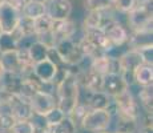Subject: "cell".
<instances>
[{
  "instance_id": "1",
  "label": "cell",
  "mask_w": 153,
  "mask_h": 133,
  "mask_svg": "<svg viewBox=\"0 0 153 133\" xmlns=\"http://www.w3.org/2000/svg\"><path fill=\"white\" fill-rule=\"evenodd\" d=\"M113 116L107 109H89L85 114L81 128L87 132H105L111 126Z\"/></svg>"
},
{
  "instance_id": "2",
  "label": "cell",
  "mask_w": 153,
  "mask_h": 133,
  "mask_svg": "<svg viewBox=\"0 0 153 133\" xmlns=\"http://www.w3.org/2000/svg\"><path fill=\"white\" fill-rule=\"evenodd\" d=\"M53 47L56 48L59 55H60L63 63L68 67L77 65L84 57L79 44L72 37H65V39L56 41Z\"/></svg>"
},
{
  "instance_id": "3",
  "label": "cell",
  "mask_w": 153,
  "mask_h": 133,
  "mask_svg": "<svg viewBox=\"0 0 153 133\" xmlns=\"http://www.w3.org/2000/svg\"><path fill=\"white\" fill-rule=\"evenodd\" d=\"M113 100L117 106V116L139 120V105H137L136 99H134L133 93L129 91V88L114 96Z\"/></svg>"
},
{
  "instance_id": "4",
  "label": "cell",
  "mask_w": 153,
  "mask_h": 133,
  "mask_svg": "<svg viewBox=\"0 0 153 133\" xmlns=\"http://www.w3.org/2000/svg\"><path fill=\"white\" fill-rule=\"evenodd\" d=\"M20 17L22 12L7 1L0 5V27L3 32H13L19 24Z\"/></svg>"
},
{
  "instance_id": "5",
  "label": "cell",
  "mask_w": 153,
  "mask_h": 133,
  "mask_svg": "<svg viewBox=\"0 0 153 133\" xmlns=\"http://www.w3.org/2000/svg\"><path fill=\"white\" fill-rule=\"evenodd\" d=\"M29 103H31V108L33 111V113L44 116L56 106V97L53 96V93L39 91L31 97Z\"/></svg>"
},
{
  "instance_id": "6",
  "label": "cell",
  "mask_w": 153,
  "mask_h": 133,
  "mask_svg": "<svg viewBox=\"0 0 153 133\" xmlns=\"http://www.w3.org/2000/svg\"><path fill=\"white\" fill-rule=\"evenodd\" d=\"M102 29H104L108 43L112 47H121L123 44H125L128 41V31L125 29V27H123L114 19L111 20L109 23H107Z\"/></svg>"
},
{
  "instance_id": "7",
  "label": "cell",
  "mask_w": 153,
  "mask_h": 133,
  "mask_svg": "<svg viewBox=\"0 0 153 133\" xmlns=\"http://www.w3.org/2000/svg\"><path fill=\"white\" fill-rule=\"evenodd\" d=\"M91 68L93 71H96L97 73H100L101 76L111 72L120 73L117 57H113V56L107 55V53H101V55L91 57Z\"/></svg>"
},
{
  "instance_id": "8",
  "label": "cell",
  "mask_w": 153,
  "mask_h": 133,
  "mask_svg": "<svg viewBox=\"0 0 153 133\" xmlns=\"http://www.w3.org/2000/svg\"><path fill=\"white\" fill-rule=\"evenodd\" d=\"M45 13L53 22L69 19L72 13V3L71 0H49L45 4Z\"/></svg>"
},
{
  "instance_id": "9",
  "label": "cell",
  "mask_w": 153,
  "mask_h": 133,
  "mask_svg": "<svg viewBox=\"0 0 153 133\" xmlns=\"http://www.w3.org/2000/svg\"><path fill=\"white\" fill-rule=\"evenodd\" d=\"M8 108L16 120H31L32 114H33L29 100L22 97L19 93H13L12 99L8 104Z\"/></svg>"
},
{
  "instance_id": "10",
  "label": "cell",
  "mask_w": 153,
  "mask_h": 133,
  "mask_svg": "<svg viewBox=\"0 0 153 133\" xmlns=\"http://www.w3.org/2000/svg\"><path fill=\"white\" fill-rule=\"evenodd\" d=\"M128 85L123 79L121 73L111 72L102 76V91L111 97H114L125 89H128Z\"/></svg>"
},
{
  "instance_id": "11",
  "label": "cell",
  "mask_w": 153,
  "mask_h": 133,
  "mask_svg": "<svg viewBox=\"0 0 153 133\" xmlns=\"http://www.w3.org/2000/svg\"><path fill=\"white\" fill-rule=\"evenodd\" d=\"M117 63H119L120 73H133L137 67L144 64V60L141 57V53L137 49H129L124 52L121 56L117 57Z\"/></svg>"
},
{
  "instance_id": "12",
  "label": "cell",
  "mask_w": 153,
  "mask_h": 133,
  "mask_svg": "<svg viewBox=\"0 0 153 133\" xmlns=\"http://www.w3.org/2000/svg\"><path fill=\"white\" fill-rule=\"evenodd\" d=\"M83 39L87 40L89 44H92L95 48L104 51L105 53L113 48V47L108 43L102 28H84Z\"/></svg>"
},
{
  "instance_id": "13",
  "label": "cell",
  "mask_w": 153,
  "mask_h": 133,
  "mask_svg": "<svg viewBox=\"0 0 153 133\" xmlns=\"http://www.w3.org/2000/svg\"><path fill=\"white\" fill-rule=\"evenodd\" d=\"M79 81H80V87H83L87 92L102 91V76L92 68L84 72H79Z\"/></svg>"
},
{
  "instance_id": "14",
  "label": "cell",
  "mask_w": 153,
  "mask_h": 133,
  "mask_svg": "<svg viewBox=\"0 0 153 133\" xmlns=\"http://www.w3.org/2000/svg\"><path fill=\"white\" fill-rule=\"evenodd\" d=\"M0 64H1L4 72L22 76V60H20L17 49L0 53Z\"/></svg>"
},
{
  "instance_id": "15",
  "label": "cell",
  "mask_w": 153,
  "mask_h": 133,
  "mask_svg": "<svg viewBox=\"0 0 153 133\" xmlns=\"http://www.w3.org/2000/svg\"><path fill=\"white\" fill-rule=\"evenodd\" d=\"M59 67L53 64L51 60L45 59L43 61H39L33 65V75L42 82H53V79L57 73Z\"/></svg>"
},
{
  "instance_id": "16",
  "label": "cell",
  "mask_w": 153,
  "mask_h": 133,
  "mask_svg": "<svg viewBox=\"0 0 153 133\" xmlns=\"http://www.w3.org/2000/svg\"><path fill=\"white\" fill-rule=\"evenodd\" d=\"M76 33V24L69 19L65 20H57L53 22V27H52L51 35L53 37V41L65 39V37H73V35Z\"/></svg>"
},
{
  "instance_id": "17",
  "label": "cell",
  "mask_w": 153,
  "mask_h": 133,
  "mask_svg": "<svg viewBox=\"0 0 153 133\" xmlns=\"http://www.w3.org/2000/svg\"><path fill=\"white\" fill-rule=\"evenodd\" d=\"M105 11H87V15L84 17L83 27L84 28H104L107 23L113 20L112 17L105 16Z\"/></svg>"
},
{
  "instance_id": "18",
  "label": "cell",
  "mask_w": 153,
  "mask_h": 133,
  "mask_svg": "<svg viewBox=\"0 0 153 133\" xmlns=\"http://www.w3.org/2000/svg\"><path fill=\"white\" fill-rule=\"evenodd\" d=\"M133 80L140 87H148L153 84V68L148 64H141L133 72Z\"/></svg>"
},
{
  "instance_id": "19",
  "label": "cell",
  "mask_w": 153,
  "mask_h": 133,
  "mask_svg": "<svg viewBox=\"0 0 153 133\" xmlns=\"http://www.w3.org/2000/svg\"><path fill=\"white\" fill-rule=\"evenodd\" d=\"M48 48L45 43H43L42 40L36 39L31 43V45L27 48L28 51V56L32 60V63H39V61H43L47 59V55H48Z\"/></svg>"
},
{
  "instance_id": "20",
  "label": "cell",
  "mask_w": 153,
  "mask_h": 133,
  "mask_svg": "<svg viewBox=\"0 0 153 133\" xmlns=\"http://www.w3.org/2000/svg\"><path fill=\"white\" fill-rule=\"evenodd\" d=\"M89 97H88L87 103L89 109H107V106L109 105L112 97L108 96L104 91H97V92H88Z\"/></svg>"
},
{
  "instance_id": "21",
  "label": "cell",
  "mask_w": 153,
  "mask_h": 133,
  "mask_svg": "<svg viewBox=\"0 0 153 133\" xmlns=\"http://www.w3.org/2000/svg\"><path fill=\"white\" fill-rule=\"evenodd\" d=\"M128 41L133 49H141L146 45H152V31H132Z\"/></svg>"
},
{
  "instance_id": "22",
  "label": "cell",
  "mask_w": 153,
  "mask_h": 133,
  "mask_svg": "<svg viewBox=\"0 0 153 133\" xmlns=\"http://www.w3.org/2000/svg\"><path fill=\"white\" fill-rule=\"evenodd\" d=\"M22 15L28 19H37V17L45 15V4L40 1H36V0H29L27 4L22 8Z\"/></svg>"
},
{
  "instance_id": "23",
  "label": "cell",
  "mask_w": 153,
  "mask_h": 133,
  "mask_svg": "<svg viewBox=\"0 0 153 133\" xmlns=\"http://www.w3.org/2000/svg\"><path fill=\"white\" fill-rule=\"evenodd\" d=\"M33 27H35V35H36V37H42L44 35L51 33L52 27H53V20L45 13L33 20Z\"/></svg>"
},
{
  "instance_id": "24",
  "label": "cell",
  "mask_w": 153,
  "mask_h": 133,
  "mask_svg": "<svg viewBox=\"0 0 153 133\" xmlns=\"http://www.w3.org/2000/svg\"><path fill=\"white\" fill-rule=\"evenodd\" d=\"M76 131H77V128L72 123V120L68 116H65L60 123L47 125L45 133H76Z\"/></svg>"
},
{
  "instance_id": "25",
  "label": "cell",
  "mask_w": 153,
  "mask_h": 133,
  "mask_svg": "<svg viewBox=\"0 0 153 133\" xmlns=\"http://www.w3.org/2000/svg\"><path fill=\"white\" fill-rule=\"evenodd\" d=\"M139 129V124L137 120L133 119H126V117L119 116V120L116 123V133H136Z\"/></svg>"
},
{
  "instance_id": "26",
  "label": "cell",
  "mask_w": 153,
  "mask_h": 133,
  "mask_svg": "<svg viewBox=\"0 0 153 133\" xmlns=\"http://www.w3.org/2000/svg\"><path fill=\"white\" fill-rule=\"evenodd\" d=\"M88 111H89L88 105L84 104V103H81V101H79L77 105H76L75 108L72 109V112L68 114V117L72 120V123L75 124L76 128L81 126V123H83V120H84L85 114L88 113Z\"/></svg>"
},
{
  "instance_id": "27",
  "label": "cell",
  "mask_w": 153,
  "mask_h": 133,
  "mask_svg": "<svg viewBox=\"0 0 153 133\" xmlns=\"http://www.w3.org/2000/svg\"><path fill=\"white\" fill-rule=\"evenodd\" d=\"M17 49V37L12 32H1L0 33V53Z\"/></svg>"
},
{
  "instance_id": "28",
  "label": "cell",
  "mask_w": 153,
  "mask_h": 133,
  "mask_svg": "<svg viewBox=\"0 0 153 133\" xmlns=\"http://www.w3.org/2000/svg\"><path fill=\"white\" fill-rule=\"evenodd\" d=\"M139 99L141 105L148 113H153V93H152V85L143 87V89L139 92Z\"/></svg>"
},
{
  "instance_id": "29",
  "label": "cell",
  "mask_w": 153,
  "mask_h": 133,
  "mask_svg": "<svg viewBox=\"0 0 153 133\" xmlns=\"http://www.w3.org/2000/svg\"><path fill=\"white\" fill-rule=\"evenodd\" d=\"M4 109H0V131L1 132H8L12 125L16 123V119L12 116V113L10 112L8 105L3 106Z\"/></svg>"
},
{
  "instance_id": "30",
  "label": "cell",
  "mask_w": 153,
  "mask_h": 133,
  "mask_svg": "<svg viewBox=\"0 0 153 133\" xmlns=\"http://www.w3.org/2000/svg\"><path fill=\"white\" fill-rule=\"evenodd\" d=\"M113 0H83L85 11H104L111 10Z\"/></svg>"
},
{
  "instance_id": "31",
  "label": "cell",
  "mask_w": 153,
  "mask_h": 133,
  "mask_svg": "<svg viewBox=\"0 0 153 133\" xmlns=\"http://www.w3.org/2000/svg\"><path fill=\"white\" fill-rule=\"evenodd\" d=\"M7 133H35V126L31 120H16Z\"/></svg>"
},
{
  "instance_id": "32",
  "label": "cell",
  "mask_w": 153,
  "mask_h": 133,
  "mask_svg": "<svg viewBox=\"0 0 153 133\" xmlns=\"http://www.w3.org/2000/svg\"><path fill=\"white\" fill-rule=\"evenodd\" d=\"M137 5V0H113L112 8L121 13H128Z\"/></svg>"
},
{
  "instance_id": "33",
  "label": "cell",
  "mask_w": 153,
  "mask_h": 133,
  "mask_svg": "<svg viewBox=\"0 0 153 133\" xmlns=\"http://www.w3.org/2000/svg\"><path fill=\"white\" fill-rule=\"evenodd\" d=\"M64 117H65V114H64L63 112L57 108V106H55V108L51 109V111H49L47 114H44V120H45L47 125H52V124L60 123Z\"/></svg>"
},
{
  "instance_id": "34",
  "label": "cell",
  "mask_w": 153,
  "mask_h": 133,
  "mask_svg": "<svg viewBox=\"0 0 153 133\" xmlns=\"http://www.w3.org/2000/svg\"><path fill=\"white\" fill-rule=\"evenodd\" d=\"M141 53V57L144 60V64H148V65H152L153 63V44L152 45H146L141 49H137Z\"/></svg>"
},
{
  "instance_id": "35",
  "label": "cell",
  "mask_w": 153,
  "mask_h": 133,
  "mask_svg": "<svg viewBox=\"0 0 153 133\" xmlns=\"http://www.w3.org/2000/svg\"><path fill=\"white\" fill-rule=\"evenodd\" d=\"M47 59H48V60H51L52 63L56 64L57 67L65 65V64L63 63V60H61L60 55H59L57 51H56L55 47H49V48H48V55H47Z\"/></svg>"
},
{
  "instance_id": "36",
  "label": "cell",
  "mask_w": 153,
  "mask_h": 133,
  "mask_svg": "<svg viewBox=\"0 0 153 133\" xmlns=\"http://www.w3.org/2000/svg\"><path fill=\"white\" fill-rule=\"evenodd\" d=\"M28 1L29 0H7L8 4H11L12 7H15L16 10H19V11H22V8L24 7Z\"/></svg>"
},
{
  "instance_id": "37",
  "label": "cell",
  "mask_w": 153,
  "mask_h": 133,
  "mask_svg": "<svg viewBox=\"0 0 153 133\" xmlns=\"http://www.w3.org/2000/svg\"><path fill=\"white\" fill-rule=\"evenodd\" d=\"M152 132H153L152 126H141L140 129H137L136 133H152Z\"/></svg>"
},
{
  "instance_id": "38",
  "label": "cell",
  "mask_w": 153,
  "mask_h": 133,
  "mask_svg": "<svg viewBox=\"0 0 153 133\" xmlns=\"http://www.w3.org/2000/svg\"><path fill=\"white\" fill-rule=\"evenodd\" d=\"M3 75H4V69H3L1 64H0V80H1V77H3Z\"/></svg>"
},
{
  "instance_id": "39",
  "label": "cell",
  "mask_w": 153,
  "mask_h": 133,
  "mask_svg": "<svg viewBox=\"0 0 153 133\" xmlns=\"http://www.w3.org/2000/svg\"><path fill=\"white\" fill-rule=\"evenodd\" d=\"M36 1H40V3H44V4H47L49 0H36Z\"/></svg>"
},
{
  "instance_id": "40",
  "label": "cell",
  "mask_w": 153,
  "mask_h": 133,
  "mask_svg": "<svg viewBox=\"0 0 153 133\" xmlns=\"http://www.w3.org/2000/svg\"><path fill=\"white\" fill-rule=\"evenodd\" d=\"M5 1H7V0H0V5H1L3 3H5Z\"/></svg>"
},
{
  "instance_id": "41",
  "label": "cell",
  "mask_w": 153,
  "mask_h": 133,
  "mask_svg": "<svg viewBox=\"0 0 153 133\" xmlns=\"http://www.w3.org/2000/svg\"><path fill=\"white\" fill-rule=\"evenodd\" d=\"M1 32H3V31H1V27H0V33H1Z\"/></svg>"
},
{
  "instance_id": "42",
  "label": "cell",
  "mask_w": 153,
  "mask_h": 133,
  "mask_svg": "<svg viewBox=\"0 0 153 133\" xmlns=\"http://www.w3.org/2000/svg\"><path fill=\"white\" fill-rule=\"evenodd\" d=\"M96 133H105V132H96Z\"/></svg>"
}]
</instances>
